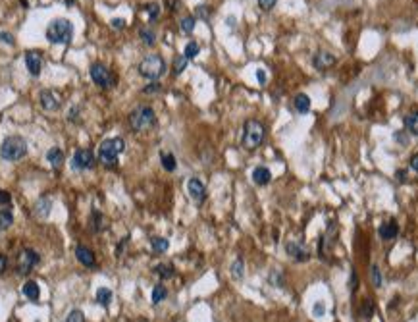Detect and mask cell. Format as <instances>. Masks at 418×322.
Returning a JSON list of instances; mask_svg holds the SVG:
<instances>
[{
	"label": "cell",
	"mask_w": 418,
	"mask_h": 322,
	"mask_svg": "<svg viewBox=\"0 0 418 322\" xmlns=\"http://www.w3.org/2000/svg\"><path fill=\"white\" fill-rule=\"evenodd\" d=\"M91 228H93V231H100V228H102V216H100V212H93V220H91Z\"/></svg>",
	"instance_id": "obj_35"
},
{
	"label": "cell",
	"mask_w": 418,
	"mask_h": 322,
	"mask_svg": "<svg viewBox=\"0 0 418 322\" xmlns=\"http://www.w3.org/2000/svg\"><path fill=\"white\" fill-rule=\"evenodd\" d=\"M154 272L162 278V280H170V278H174V266L172 264H158L154 268Z\"/></svg>",
	"instance_id": "obj_26"
},
{
	"label": "cell",
	"mask_w": 418,
	"mask_h": 322,
	"mask_svg": "<svg viewBox=\"0 0 418 322\" xmlns=\"http://www.w3.org/2000/svg\"><path fill=\"white\" fill-rule=\"evenodd\" d=\"M312 64H314V68L316 69H328L330 66L335 64V56L330 54V52H324V50H320L318 54H314V58H312Z\"/></svg>",
	"instance_id": "obj_14"
},
{
	"label": "cell",
	"mask_w": 418,
	"mask_h": 322,
	"mask_svg": "<svg viewBox=\"0 0 418 322\" xmlns=\"http://www.w3.org/2000/svg\"><path fill=\"white\" fill-rule=\"evenodd\" d=\"M75 257H77V260H79L83 266H95V255H93V251L87 249V247L77 245V247H75Z\"/></svg>",
	"instance_id": "obj_18"
},
{
	"label": "cell",
	"mask_w": 418,
	"mask_h": 322,
	"mask_svg": "<svg viewBox=\"0 0 418 322\" xmlns=\"http://www.w3.org/2000/svg\"><path fill=\"white\" fill-rule=\"evenodd\" d=\"M187 62H189V60H187L183 54L176 56V58H174V75H181L183 69L187 68Z\"/></svg>",
	"instance_id": "obj_30"
},
{
	"label": "cell",
	"mask_w": 418,
	"mask_h": 322,
	"mask_svg": "<svg viewBox=\"0 0 418 322\" xmlns=\"http://www.w3.org/2000/svg\"><path fill=\"white\" fill-rule=\"evenodd\" d=\"M39 102H41V106H43L44 110H56V108L62 104L60 95H58V93H54V91H50V89L41 91V95H39Z\"/></svg>",
	"instance_id": "obj_12"
},
{
	"label": "cell",
	"mask_w": 418,
	"mask_h": 322,
	"mask_svg": "<svg viewBox=\"0 0 418 322\" xmlns=\"http://www.w3.org/2000/svg\"><path fill=\"white\" fill-rule=\"evenodd\" d=\"M12 224H14V214H12V210H10V208L0 210V230L10 228Z\"/></svg>",
	"instance_id": "obj_23"
},
{
	"label": "cell",
	"mask_w": 418,
	"mask_h": 322,
	"mask_svg": "<svg viewBox=\"0 0 418 322\" xmlns=\"http://www.w3.org/2000/svg\"><path fill=\"white\" fill-rule=\"evenodd\" d=\"M162 166H164V170H168V172H174L177 168V161L176 157L172 155V153H162Z\"/></svg>",
	"instance_id": "obj_25"
},
{
	"label": "cell",
	"mask_w": 418,
	"mask_h": 322,
	"mask_svg": "<svg viewBox=\"0 0 418 322\" xmlns=\"http://www.w3.org/2000/svg\"><path fill=\"white\" fill-rule=\"evenodd\" d=\"M411 168H413L415 172H418V153L411 157Z\"/></svg>",
	"instance_id": "obj_47"
},
{
	"label": "cell",
	"mask_w": 418,
	"mask_h": 322,
	"mask_svg": "<svg viewBox=\"0 0 418 322\" xmlns=\"http://www.w3.org/2000/svg\"><path fill=\"white\" fill-rule=\"evenodd\" d=\"M89 73H91V79L95 81V85H98L100 89H110V87L116 85L114 73L104 64H93Z\"/></svg>",
	"instance_id": "obj_7"
},
{
	"label": "cell",
	"mask_w": 418,
	"mask_h": 322,
	"mask_svg": "<svg viewBox=\"0 0 418 322\" xmlns=\"http://www.w3.org/2000/svg\"><path fill=\"white\" fill-rule=\"evenodd\" d=\"M312 313H314V317H324V303H316Z\"/></svg>",
	"instance_id": "obj_43"
},
{
	"label": "cell",
	"mask_w": 418,
	"mask_h": 322,
	"mask_svg": "<svg viewBox=\"0 0 418 322\" xmlns=\"http://www.w3.org/2000/svg\"><path fill=\"white\" fill-rule=\"evenodd\" d=\"M195 23H197V18H195V16H185V18H181L179 27H181V31H183L185 35H189V33L195 31Z\"/></svg>",
	"instance_id": "obj_22"
},
{
	"label": "cell",
	"mask_w": 418,
	"mask_h": 322,
	"mask_svg": "<svg viewBox=\"0 0 418 322\" xmlns=\"http://www.w3.org/2000/svg\"><path fill=\"white\" fill-rule=\"evenodd\" d=\"M126 151V141L122 137H110L100 143L98 147V162L106 168L118 166V157Z\"/></svg>",
	"instance_id": "obj_1"
},
{
	"label": "cell",
	"mask_w": 418,
	"mask_h": 322,
	"mask_svg": "<svg viewBox=\"0 0 418 322\" xmlns=\"http://www.w3.org/2000/svg\"><path fill=\"white\" fill-rule=\"evenodd\" d=\"M231 272H233V276L237 278V280L243 276V260H241V258H237V260L233 262V266H231Z\"/></svg>",
	"instance_id": "obj_38"
},
{
	"label": "cell",
	"mask_w": 418,
	"mask_h": 322,
	"mask_svg": "<svg viewBox=\"0 0 418 322\" xmlns=\"http://www.w3.org/2000/svg\"><path fill=\"white\" fill-rule=\"evenodd\" d=\"M22 291H23V295H25L29 301H37L39 299V295H41L39 286H37V282H33V280H29V282H25V284H23Z\"/></svg>",
	"instance_id": "obj_20"
},
{
	"label": "cell",
	"mask_w": 418,
	"mask_h": 322,
	"mask_svg": "<svg viewBox=\"0 0 418 322\" xmlns=\"http://www.w3.org/2000/svg\"><path fill=\"white\" fill-rule=\"evenodd\" d=\"M93 164H95V155L89 149H77L73 153V157H71V168L77 170V172L93 168Z\"/></svg>",
	"instance_id": "obj_8"
},
{
	"label": "cell",
	"mask_w": 418,
	"mask_h": 322,
	"mask_svg": "<svg viewBox=\"0 0 418 322\" xmlns=\"http://www.w3.org/2000/svg\"><path fill=\"white\" fill-rule=\"evenodd\" d=\"M168 239H164V237H153L151 239V247H153V251L156 253H164V251H168Z\"/></svg>",
	"instance_id": "obj_27"
},
{
	"label": "cell",
	"mask_w": 418,
	"mask_h": 322,
	"mask_svg": "<svg viewBox=\"0 0 418 322\" xmlns=\"http://www.w3.org/2000/svg\"><path fill=\"white\" fill-rule=\"evenodd\" d=\"M71 37H73V25L66 18L54 20L46 27V39L52 45H67L71 43Z\"/></svg>",
	"instance_id": "obj_2"
},
{
	"label": "cell",
	"mask_w": 418,
	"mask_h": 322,
	"mask_svg": "<svg viewBox=\"0 0 418 322\" xmlns=\"http://www.w3.org/2000/svg\"><path fill=\"white\" fill-rule=\"evenodd\" d=\"M110 23H112V27H114V29H124V27H126V22H124V20H120V18H114Z\"/></svg>",
	"instance_id": "obj_45"
},
{
	"label": "cell",
	"mask_w": 418,
	"mask_h": 322,
	"mask_svg": "<svg viewBox=\"0 0 418 322\" xmlns=\"http://www.w3.org/2000/svg\"><path fill=\"white\" fill-rule=\"evenodd\" d=\"M139 37L143 39V43L147 46H153L156 43V35H154L153 29H149V27H141L139 29Z\"/></svg>",
	"instance_id": "obj_24"
},
{
	"label": "cell",
	"mask_w": 418,
	"mask_h": 322,
	"mask_svg": "<svg viewBox=\"0 0 418 322\" xmlns=\"http://www.w3.org/2000/svg\"><path fill=\"white\" fill-rule=\"evenodd\" d=\"M143 10L149 14V18H151V20H156V18L160 16V6H158L156 2H153V4H147Z\"/></svg>",
	"instance_id": "obj_34"
},
{
	"label": "cell",
	"mask_w": 418,
	"mask_h": 322,
	"mask_svg": "<svg viewBox=\"0 0 418 322\" xmlns=\"http://www.w3.org/2000/svg\"><path fill=\"white\" fill-rule=\"evenodd\" d=\"M25 66L29 69V73L33 77H37L41 73V68H43V58L37 50H27L25 52Z\"/></svg>",
	"instance_id": "obj_11"
},
{
	"label": "cell",
	"mask_w": 418,
	"mask_h": 322,
	"mask_svg": "<svg viewBox=\"0 0 418 322\" xmlns=\"http://www.w3.org/2000/svg\"><path fill=\"white\" fill-rule=\"evenodd\" d=\"M264 141V126L258 120H247L245 128H243L241 145L247 151H255L257 147H260V143Z\"/></svg>",
	"instance_id": "obj_4"
},
{
	"label": "cell",
	"mask_w": 418,
	"mask_h": 322,
	"mask_svg": "<svg viewBox=\"0 0 418 322\" xmlns=\"http://www.w3.org/2000/svg\"><path fill=\"white\" fill-rule=\"evenodd\" d=\"M0 39H2L6 45H14V37H12L10 33H6V31H2V33H0Z\"/></svg>",
	"instance_id": "obj_44"
},
{
	"label": "cell",
	"mask_w": 418,
	"mask_h": 322,
	"mask_svg": "<svg viewBox=\"0 0 418 322\" xmlns=\"http://www.w3.org/2000/svg\"><path fill=\"white\" fill-rule=\"evenodd\" d=\"M96 301L100 303V305H110V301H112V291L108 290V288H100L98 291H96Z\"/></svg>",
	"instance_id": "obj_32"
},
{
	"label": "cell",
	"mask_w": 418,
	"mask_h": 322,
	"mask_svg": "<svg viewBox=\"0 0 418 322\" xmlns=\"http://www.w3.org/2000/svg\"><path fill=\"white\" fill-rule=\"evenodd\" d=\"M276 2H278V0H258V6H260L264 12H268V10H272V8L276 6Z\"/></svg>",
	"instance_id": "obj_39"
},
{
	"label": "cell",
	"mask_w": 418,
	"mask_h": 322,
	"mask_svg": "<svg viewBox=\"0 0 418 322\" xmlns=\"http://www.w3.org/2000/svg\"><path fill=\"white\" fill-rule=\"evenodd\" d=\"M154 124H156V114H154L153 108L147 106V104L137 106L129 114V126H131L133 131H147V129L153 128Z\"/></svg>",
	"instance_id": "obj_5"
},
{
	"label": "cell",
	"mask_w": 418,
	"mask_h": 322,
	"mask_svg": "<svg viewBox=\"0 0 418 322\" xmlns=\"http://www.w3.org/2000/svg\"><path fill=\"white\" fill-rule=\"evenodd\" d=\"M6 268H8V258L4 255H0V274H4Z\"/></svg>",
	"instance_id": "obj_46"
},
{
	"label": "cell",
	"mask_w": 418,
	"mask_h": 322,
	"mask_svg": "<svg viewBox=\"0 0 418 322\" xmlns=\"http://www.w3.org/2000/svg\"><path fill=\"white\" fill-rule=\"evenodd\" d=\"M272 180V172L266 166H257L253 170V182L257 185H268Z\"/></svg>",
	"instance_id": "obj_16"
},
{
	"label": "cell",
	"mask_w": 418,
	"mask_h": 322,
	"mask_svg": "<svg viewBox=\"0 0 418 322\" xmlns=\"http://www.w3.org/2000/svg\"><path fill=\"white\" fill-rule=\"evenodd\" d=\"M10 201H12L10 193L4 191V189H0V205H10Z\"/></svg>",
	"instance_id": "obj_41"
},
{
	"label": "cell",
	"mask_w": 418,
	"mask_h": 322,
	"mask_svg": "<svg viewBox=\"0 0 418 322\" xmlns=\"http://www.w3.org/2000/svg\"><path fill=\"white\" fill-rule=\"evenodd\" d=\"M405 128H407L409 133L418 135V112H413L405 118Z\"/></svg>",
	"instance_id": "obj_21"
},
{
	"label": "cell",
	"mask_w": 418,
	"mask_h": 322,
	"mask_svg": "<svg viewBox=\"0 0 418 322\" xmlns=\"http://www.w3.org/2000/svg\"><path fill=\"white\" fill-rule=\"evenodd\" d=\"M160 89H162V87H160V83L153 81L149 87H145V89H143V93H147V95H149V93H160Z\"/></svg>",
	"instance_id": "obj_42"
},
{
	"label": "cell",
	"mask_w": 418,
	"mask_h": 322,
	"mask_svg": "<svg viewBox=\"0 0 418 322\" xmlns=\"http://www.w3.org/2000/svg\"><path fill=\"white\" fill-rule=\"evenodd\" d=\"M380 237L384 239V241H389V239H395L397 233H399V226H397L395 220H389V222H384L382 226H380Z\"/></svg>",
	"instance_id": "obj_15"
},
{
	"label": "cell",
	"mask_w": 418,
	"mask_h": 322,
	"mask_svg": "<svg viewBox=\"0 0 418 322\" xmlns=\"http://www.w3.org/2000/svg\"><path fill=\"white\" fill-rule=\"evenodd\" d=\"M287 253L291 258H295V260H299V262H305L310 258V253H308V249L303 247V243H299V241H289L287 243Z\"/></svg>",
	"instance_id": "obj_13"
},
{
	"label": "cell",
	"mask_w": 418,
	"mask_h": 322,
	"mask_svg": "<svg viewBox=\"0 0 418 322\" xmlns=\"http://www.w3.org/2000/svg\"><path fill=\"white\" fill-rule=\"evenodd\" d=\"M293 106H295V110H297L299 114H307L308 110H310V98H308V95L299 93V95L293 98Z\"/></svg>",
	"instance_id": "obj_19"
},
{
	"label": "cell",
	"mask_w": 418,
	"mask_h": 322,
	"mask_svg": "<svg viewBox=\"0 0 418 322\" xmlns=\"http://www.w3.org/2000/svg\"><path fill=\"white\" fill-rule=\"evenodd\" d=\"M27 155V141L20 135H10L2 141L0 147V157L8 162L22 161L23 157Z\"/></svg>",
	"instance_id": "obj_3"
},
{
	"label": "cell",
	"mask_w": 418,
	"mask_h": 322,
	"mask_svg": "<svg viewBox=\"0 0 418 322\" xmlns=\"http://www.w3.org/2000/svg\"><path fill=\"white\" fill-rule=\"evenodd\" d=\"M48 212H50V201L48 199H41L37 203V207H35V214L39 218H44V216H48Z\"/></svg>",
	"instance_id": "obj_29"
},
{
	"label": "cell",
	"mask_w": 418,
	"mask_h": 322,
	"mask_svg": "<svg viewBox=\"0 0 418 322\" xmlns=\"http://www.w3.org/2000/svg\"><path fill=\"white\" fill-rule=\"evenodd\" d=\"M198 50H200V46H198V43H195V41H189L187 45H185V50H183V56L187 58V60H193L195 56L198 54Z\"/></svg>",
	"instance_id": "obj_28"
},
{
	"label": "cell",
	"mask_w": 418,
	"mask_h": 322,
	"mask_svg": "<svg viewBox=\"0 0 418 322\" xmlns=\"http://www.w3.org/2000/svg\"><path fill=\"white\" fill-rule=\"evenodd\" d=\"M37 264H39V255L35 253L33 249H23L22 253L18 255L16 266H18V272H20V274H27V272L33 270Z\"/></svg>",
	"instance_id": "obj_9"
},
{
	"label": "cell",
	"mask_w": 418,
	"mask_h": 322,
	"mask_svg": "<svg viewBox=\"0 0 418 322\" xmlns=\"http://www.w3.org/2000/svg\"><path fill=\"white\" fill-rule=\"evenodd\" d=\"M208 14H210L208 6H197V16H198V18H202V20H208Z\"/></svg>",
	"instance_id": "obj_40"
},
{
	"label": "cell",
	"mask_w": 418,
	"mask_h": 322,
	"mask_svg": "<svg viewBox=\"0 0 418 322\" xmlns=\"http://www.w3.org/2000/svg\"><path fill=\"white\" fill-rule=\"evenodd\" d=\"M370 278H372L374 288H382V274H380V268H378V266H372V268H370Z\"/></svg>",
	"instance_id": "obj_36"
},
{
	"label": "cell",
	"mask_w": 418,
	"mask_h": 322,
	"mask_svg": "<svg viewBox=\"0 0 418 322\" xmlns=\"http://www.w3.org/2000/svg\"><path fill=\"white\" fill-rule=\"evenodd\" d=\"M187 193H189V197H191L195 203H198V205L206 199V187H204V184H202L198 178H191V180L187 182Z\"/></svg>",
	"instance_id": "obj_10"
},
{
	"label": "cell",
	"mask_w": 418,
	"mask_h": 322,
	"mask_svg": "<svg viewBox=\"0 0 418 322\" xmlns=\"http://www.w3.org/2000/svg\"><path fill=\"white\" fill-rule=\"evenodd\" d=\"M164 71H166V62L160 54H149L139 64V73L145 79H151V81H156L158 77H162Z\"/></svg>",
	"instance_id": "obj_6"
},
{
	"label": "cell",
	"mask_w": 418,
	"mask_h": 322,
	"mask_svg": "<svg viewBox=\"0 0 418 322\" xmlns=\"http://www.w3.org/2000/svg\"><path fill=\"white\" fill-rule=\"evenodd\" d=\"M374 313H376L374 303H372L370 299H366L364 303H362V315H364V319H372V317H374Z\"/></svg>",
	"instance_id": "obj_33"
},
{
	"label": "cell",
	"mask_w": 418,
	"mask_h": 322,
	"mask_svg": "<svg viewBox=\"0 0 418 322\" xmlns=\"http://www.w3.org/2000/svg\"><path fill=\"white\" fill-rule=\"evenodd\" d=\"M166 295H168V290L164 288V286H154V290H153V303L154 305H158L160 301H164L166 299Z\"/></svg>",
	"instance_id": "obj_31"
},
{
	"label": "cell",
	"mask_w": 418,
	"mask_h": 322,
	"mask_svg": "<svg viewBox=\"0 0 418 322\" xmlns=\"http://www.w3.org/2000/svg\"><path fill=\"white\" fill-rule=\"evenodd\" d=\"M397 178H399L401 182H405V180H407V172H403V170H399V172H397Z\"/></svg>",
	"instance_id": "obj_49"
},
{
	"label": "cell",
	"mask_w": 418,
	"mask_h": 322,
	"mask_svg": "<svg viewBox=\"0 0 418 322\" xmlns=\"http://www.w3.org/2000/svg\"><path fill=\"white\" fill-rule=\"evenodd\" d=\"M66 322H85V317L79 309H73L69 315H67V321Z\"/></svg>",
	"instance_id": "obj_37"
},
{
	"label": "cell",
	"mask_w": 418,
	"mask_h": 322,
	"mask_svg": "<svg viewBox=\"0 0 418 322\" xmlns=\"http://www.w3.org/2000/svg\"><path fill=\"white\" fill-rule=\"evenodd\" d=\"M257 77H258V81H260V83H264V81H266L264 69H258V71H257Z\"/></svg>",
	"instance_id": "obj_48"
},
{
	"label": "cell",
	"mask_w": 418,
	"mask_h": 322,
	"mask_svg": "<svg viewBox=\"0 0 418 322\" xmlns=\"http://www.w3.org/2000/svg\"><path fill=\"white\" fill-rule=\"evenodd\" d=\"M46 161L50 162V166H52L54 170H60V168L64 166V153H62L58 147H52V149H48V153H46Z\"/></svg>",
	"instance_id": "obj_17"
}]
</instances>
